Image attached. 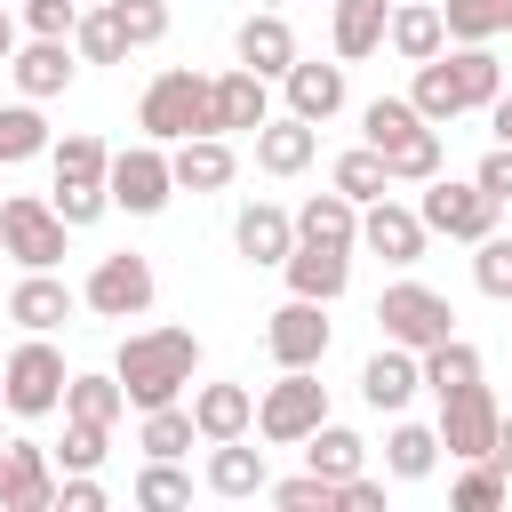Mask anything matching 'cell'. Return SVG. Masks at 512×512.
<instances>
[{
    "label": "cell",
    "mask_w": 512,
    "mask_h": 512,
    "mask_svg": "<svg viewBox=\"0 0 512 512\" xmlns=\"http://www.w3.org/2000/svg\"><path fill=\"white\" fill-rule=\"evenodd\" d=\"M496 96H504V72H496L488 40H456V48L424 56V64H416V88H408V104H416L432 128H448L456 112H488Z\"/></svg>",
    "instance_id": "1"
},
{
    "label": "cell",
    "mask_w": 512,
    "mask_h": 512,
    "mask_svg": "<svg viewBox=\"0 0 512 512\" xmlns=\"http://www.w3.org/2000/svg\"><path fill=\"white\" fill-rule=\"evenodd\" d=\"M192 368H200V336H192V328H136V336L120 344V360H112L128 408H160V400H176V392L192 384Z\"/></svg>",
    "instance_id": "2"
},
{
    "label": "cell",
    "mask_w": 512,
    "mask_h": 512,
    "mask_svg": "<svg viewBox=\"0 0 512 512\" xmlns=\"http://www.w3.org/2000/svg\"><path fill=\"white\" fill-rule=\"evenodd\" d=\"M136 128L152 136V144H184V136H216V104H208V80L192 72V64H168L152 88H144V104H136Z\"/></svg>",
    "instance_id": "3"
},
{
    "label": "cell",
    "mask_w": 512,
    "mask_h": 512,
    "mask_svg": "<svg viewBox=\"0 0 512 512\" xmlns=\"http://www.w3.org/2000/svg\"><path fill=\"white\" fill-rule=\"evenodd\" d=\"M376 328H384V344L432 352V344L456 336V304H448L440 288H424V280H392V288L376 296Z\"/></svg>",
    "instance_id": "4"
},
{
    "label": "cell",
    "mask_w": 512,
    "mask_h": 512,
    "mask_svg": "<svg viewBox=\"0 0 512 512\" xmlns=\"http://www.w3.org/2000/svg\"><path fill=\"white\" fill-rule=\"evenodd\" d=\"M64 232H72V224H64L40 192H8V200H0V248H8L24 272H56V264H64Z\"/></svg>",
    "instance_id": "5"
},
{
    "label": "cell",
    "mask_w": 512,
    "mask_h": 512,
    "mask_svg": "<svg viewBox=\"0 0 512 512\" xmlns=\"http://www.w3.org/2000/svg\"><path fill=\"white\" fill-rule=\"evenodd\" d=\"M64 352L48 344V336H24L8 360H0V400L16 408V416H48V408H64Z\"/></svg>",
    "instance_id": "6"
},
{
    "label": "cell",
    "mask_w": 512,
    "mask_h": 512,
    "mask_svg": "<svg viewBox=\"0 0 512 512\" xmlns=\"http://www.w3.org/2000/svg\"><path fill=\"white\" fill-rule=\"evenodd\" d=\"M312 424H328V384L312 368H280V384H264V400H256V432L272 448H296Z\"/></svg>",
    "instance_id": "7"
},
{
    "label": "cell",
    "mask_w": 512,
    "mask_h": 512,
    "mask_svg": "<svg viewBox=\"0 0 512 512\" xmlns=\"http://www.w3.org/2000/svg\"><path fill=\"white\" fill-rule=\"evenodd\" d=\"M424 232H448V240H488L504 200H488L480 184H456V176H424V200H416Z\"/></svg>",
    "instance_id": "8"
},
{
    "label": "cell",
    "mask_w": 512,
    "mask_h": 512,
    "mask_svg": "<svg viewBox=\"0 0 512 512\" xmlns=\"http://www.w3.org/2000/svg\"><path fill=\"white\" fill-rule=\"evenodd\" d=\"M104 192H112V208H128V216H160V208H168V192H176L168 152H160L152 136H144V144H128V152H112Z\"/></svg>",
    "instance_id": "9"
},
{
    "label": "cell",
    "mask_w": 512,
    "mask_h": 512,
    "mask_svg": "<svg viewBox=\"0 0 512 512\" xmlns=\"http://www.w3.org/2000/svg\"><path fill=\"white\" fill-rule=\"evenodd\" d=\"M80 304H88V312H104V320H136V312H152V264H144L136 248L96 256V272H88Z\"/></svg>",
    "instance_id": "10"
},
{
    "label": "cell",
    "mask_w": 512,
    "mask_h": 512,
    "mask_svg": "<svg viewBox=\"0 0 512 512\" xmlns=\"http://www.w3.org/2000/svg\"><path fill=\"white\" fill-rule=\"evenodd\" d=\"M264 352H272L280 368H320V360H328V312H320L312 296H288V304L272 312V328H264Z\"/></svg>",
    "instance_id": "11"
},
{
    "label": "cell",
    "mask_w": 512,
    "mask_h": 512,
    "mask_svg": "<svg viewBox=\"0 0 512 512\" xmlns=\"http://www.w3.org/2000/svg\"><path fill=\"white\" fill-rule=\"evenodd\" d=\"M432 432H440V448H448L456 464L488 456V440H496V400H488V384H464V392H448Z\"/></svg>",
    "instance_id": "12"
},
{
    "label": "cell",
    "mask_w": 512,
    "mask_h": 512,
    "mask_svg": "<svg viewBox=\"0 0 512 512\" xmlns=\"http://www.w3.org/2000/svg\"><path fill=\"white\" fill-rule=\"evenodd\" d=\"M56 504V472L40 440H8L0 448V512H48Z\"/></svg>",
    "instance_id": "13"
},
{
    "label": "cell",
    "mask_w": 512,
    "mask_h": 512,
    "mask_svg": "<svg viewBox=\"0 0 512 512\" xmlns=\"http://www.w3.org/2000/svg\"><path fill=\"white\" fill-rule=\"evenodd\" d=\"M208 104H216V136H256L264 120H272V80H256L248 64H232L224 80H208Z\"/></svg>",
    "instance_id": "14"
},
{
    "label": "cell",
    "mask_w": 512,
    "mask_h": 512,
    "mask_svg": "<svg viewBox=\"0 0 512 512\" xmlns=\"http://www.w3.org/2000/svg\"><path fill=\"white\" fill-rule=\"evenodd\" d=\"M424 216L416 208H400V200H368V216H360V248L368 256H384V264H416L424 256Z\"/></svg>",
    "instance_id": "15"
},
{
    "label": "cell",
    "mask_w": 512,
    "mask_h": 512,
    "mask_svg": "<svg viewBox=\"0 0 512 512\" xmlns=\"http://www.w3.org/2000/svg\"><path fill=\"white\" fill-rule=\"evenodd\" d=\"M280 272H288V296L336 304V296H344V280H352V248H320V240H296V248L280 256Z\"/></svg>",
    "instance_id": "16"
},
{
    "label": "cell",
    "mask_w": 512,
    "mask_h": 512,
    "mask_svg": "<svg viewBox=\"0 0 512 512\" xmlns=\"http://www.w3.org/2000/svg\"><path fill=\"white\" fill-rule=\"evenodd\" d=\"M416 384H424V360H416L408 344H384V352L360 368V400H368L376 416H400V408L416 400Z\"/></svg>",
    "instance_id": "17"
},
{
    "label": "cell",
    "mask_w": 512,
    "mask_h": 512,
    "mask_svg": "<svg viewBox=\"0 0 512 512\" xmlns=\"http://www.w3.org/2000/svg\"><path fill=\"white\" fill-rule=\"evenodd\" d=\"M384 40H392V56H400V64H424V56H440V48H448L440 0H392V16H384Z\"/></svg>",
    "instance_id": "18"
},
{
    "label": "cell",
    "mask_w": 512,
    "mask_h": 512,
    "mask_svg": "<svg viewBox=\"0 0 512 512\" xmlns=\"http://www.w3.org/2000/svg\"><path fill=\"white\" fill-rule=\"evenodd\" d=\"M280 88H288V112L312 120V128L344 112V64H304V56H296V64L280 72Z\"/></svg>",
    "instance_id": "19"
},
{
    "label": "cell",
    "mask_w": 512,
    "mask_h": 512,
    "mask_svg": "<svg viewBox=\"0 0 512 512\" xmlns=\"http://www.w3.org/2000/svg\"><path fill=\"white\" fill-rule=\"evenodd\" d=\"M312 152H320V128L296 120V112H280V120L256 128V168H264V176H304Z\"/></svg>",
    "instance_id": "20"
},
{
    "label": "cell",
    "mask_w": 512,
    "mask_h": 512,
    "mask_svg": "<svg viewBox=\"0 0 512 512\" xmlns=\"http://www.w3.org/2000/svg\"><path fill=\"white\" fill-rule=\"evenodd\" d=\"M168 176H176V192H224V184L240 176V160H232L224 136H184V144L168 152Z\"/></svg>",
    "instance_id": "21"
},
{
    "label": "cell",
    "mask_w": 512,
    "mask_h": 512,
    "mask_svg": "<svg viewBox=\"0 0 512 512\" xmlns=\"http://www.w3.org/2000/svg\"><path fill=\"white\" fill-rule=\"evenodd\" d=\"M232 248H240L248 264H280V256L296 248V216L272 208V200H248V208L232 216Z\"/></svg>",
    "instance_id": "22"
},
{
    "label": "cell",
    "mask_w": 512,
    "mask_h": 512,
    "mask_svg": "<svg viewBox=\"0 0 512 512\" xmlns=\"http://www.w3.org/2000/svg\"><path fill=\"white\" fill-rule=\"evenodd\" d=\"M72 304H80V296H72L56 272H24V280H16V296H8V320H16L24 336H48V328H64V320H72Z\"/></svg>",
    "instance_id": "23"
},
{
    "label": "cell",
    "mask_w": 512,
    "mask_h": 512,
    "mask_svg": "<svg viewBox=\"0 0 512 512\" xmlns=\"http://www.w3.org/2000/svg\"><path fill=\"white\" fill-rule=\"evenodd\" d=\"M192 424H200L208 448H216V440H248L256 392H248V384H200V392H192Z\"/></svg>",
    "instance_id": "24"
},
{
    "label": "cell",
    "mask_w": 512,
    "mask_h": 512,
    "mask_svg": "<svg viewBox=\"0 0 512 512\" xmlns=\"http://www.w3.org/2000/svg\"><path fill=\"white\" fill-rule=\"evenodd\" d=\"M232 48H240V64H248L256 80H280V72L296 64V32H288V16H248V24L232 32Z\"/></svg>",
    "instance_id": "25"
},
{
    "label": "cell",
    "mask_w": 512,
    "mask_h": 512,
    "mask_svg": "<svg viewBox=\"0 0 512 512\" xmlns=\"http://www.w3.org/2000/svg\"><path fill=\"white\" fill-rule=\"evenodd\" d=\"M8 72H16V88L40 104V96H64L80 64H72V48H64V40H32V48H16V56H8Z\"/></svg>",
    "instance_id": "26"
},
{
    "label": "cell",
    "mask_w": 512,
    "mask_h": 512,
    "mask_svg": "<svg viewBox=\"0 0 512 512\" xmlns=\"http://www.w3.org/2000/svg\"><path fill=\"white\" fill-rule=\"evenodd\" d=\"M296 240H320V248H360V200L344 192H312L296 208Z\"/></svg>",
    "instance_id": "27"
},
{
    "label": "cell",
    "mask_w": 512,
    "mask_h": 512,
    "mask_svg": "<svg viewBox=\"0 0 512 512\" xmlns=\"http://www.w3.org/2000/svg\"><path fill=\"white\" fill-rule=\"evenodd\" d=\"M328 8H336V64H360V56L384 48V16H392V0H328Z\"/></svg>",
    "instance_id": "28"
},
{
    "label": "cell",
    "mask_w": 512,
    "mask_h": 512,
    "mask_svg": "<svg viewBox=\"0 0 512 512\" xmlns=\"http://www.w3.org/2000/svg\"><path fill=\"white\" fill-rule=\"evenodd\" d=\"M296 448H304V472H320V480H352V472H360V456H368V440H360V432H344V424H312Z\"/></svg>",
    "instance_id": "29"
},
{
    "label": "cell",
    "mask_w": 512,
    "mask_h": 512,
    "mask_svg": "<svg viewBox=\"0 0 512 512\" xmlns=\"http://www.w3.org/2000/svg\"><path fill=\"white\" fill-rule=\"evenodd\" d=\"M208 488H216V496H264V488H272V480H264V448L216 440V456H208Z\"/></svg>",
    "instance_id": "30"
},
{
    "label": "cell",
    "mask_w": 512,
    "mask_h": 512,
    "mask_svg": "<svg viewBox=\"0 0 512 512\" xmlns=\"http://www.w3.org/2000/svg\"><path fill=\"white\" fill-rule=\"evenodd\" d=\"M64 416H80V424H120V416H128L120 376H64Z\"/></svg>",
    "instance_id": "31"
},
{
    "label": "cell",
    "mask_w": 512,
    "mask_h": 512,
    "mask_svg": "<svg viewBox=\"0 0 512 512\" xmlns=\"http://www.w3.org/2000/svg\"><path fill=\"white\" fill-rule=\"evenodd\" d=\"M416 360H424V384H432V400H448V392L480 384V352H472L464 336H448V344H432V352H416Z\"/></svg>",
    "instance_id": "32"
},
{
    "label": "cell",
    "mask_w": 512,
    "mask_h": 512,
    "mask_svg": "<svg viewBox=\"0 0 512 512\" xmlns=\"http://www.w3.org/2000/svg\"><path fill=\"white\" fill-rule=\"evenodd\" d=\"M440 464V432L432 424H392V440H384V472L392 480H424Z\"/></svg>",
    "instance_id": "33"
},
{
    "label": "cell",
    "mask_w": 512,
    "mask_h": 512,
    "mask_svg": "<svg viewBox=\"0 0 512 512\" xmlns=\"http://www.w3.org/2000/svg\"><path fill=\"white\" fill-rule=\"evenodd\" d=\"M48 152V120H40V104L24 96V104H0V168H16V160H40Z\"/></svg>",
    "instance_id": "34"
},
{
    "label": "cell",
    "mask_w": 512,
    "mask_h": 512,
    "mask_svg": "<svg viewBox=\"0 0 512 512\" xmlns=\"http://www.w3.org/2000/svg\"><path fill=\"white\" fill-rule=\"evenodd\" d=\"M328 184H336L344 200H384V192H392V168H384L376 144H360V152H344V160L328 168Z\"/></svg>",
    "instance_id": "35"
},
{
    "label": "cell",
    "mask_w": 512,
    "mask_h": 512,
    "mask_svg": "<svg viewBox=\"0 0 512 512\" xmlns=\"http://www.w3.org/2000/svg\"><path fill=\"white\" fill-rule=\"evenodd\" d=\"M200 440V424H192V408H176V400H160V408H144V432H136V448L144 456H184Z\"/></svg>",
    "instance_id": "36"
},
{
    "label": "cell",
    "mask_w": 512,
    "mask_h": 512,
    "mask_svg": "<svg viewBox=\"0 0 512 512\" xmlns=\"http://www.w3.org/2000/svg\"><path fill=\"white\" fill-rule=\"evenodd\" d=\"M440 24L448 40H496L512 32V0H440Z\"/></svg>",
    "instance_id": "37"
},
{
    "label": "cell",
    "mask_w": 512,
    "mask_h": 512,
    "mask_svg": "<svg viewBox=\"0 0 512 512\" xmlns=\"http://www.w3.org/2000/svg\"><path fill=\"white\" fill-rule=\"evenodd\" d=\"M48 152H56V184H104V168H112L104 136H88V128H72V136L48 144Z\"/></svg>",
    "instance_id": "38"
},
{
    "label": "cell",
    "mask_w": 512,
    "mask_h": 512,
    "mask_svg": "<svg viewBox=\"0 0 512 512\" xmlns=\"http://www.w3.org/2000/svg\"><path fill=\"white\" fill-rule=\"evenodd\" d=\"M360 128H368V144H376V152H392L400 136H416V128H432V120H424L408 96H376V104L360 112Z\"/></svg>",
    "instance_id": "39"
},
{
    "label": "cell",
    "mask_w": 512,
    "mask_h": 512,
    "mask_svg": "<svg viewBox=\"0 0 512 512\" xmlns=\"http://www.w3.org/2000/svg\"><path fill=\"white\" fill-rule=\"evenodd\" d=\"M384 168H392V184H424V176H440V128L400 136V144L384 152Z\"/></svg>",
    "instance_id": "40"
},
{
    "label": "cell",
    "mask_w": 512,
    "mask_h": 512,
    "mask_svg": "<svg viewBox=\"0 0 512 512\" xmlns=\"http://www.w3.org/2000/svg\"><path fill=\"white\" fill-rule=\"evenodd\" d=\"M136 504H144V512H176V504H192V480L176 472V456H152V464L136 472Z\"/></svg>",
    "instance_id": "41"
},
{
    "label": "cell",
    "mask_w": 512,
    "mask_h": 512,
    "mask_svg": "<svg viewBox=\"0 0 512 512\" xmlns=\"http://www.w3.org/2000/svg\"><path fill=\"white\" fill-rule=\"evenodd\" d=\"M480 256H472V280H480V296H496V304H512V240L504 232H488V240H472Z\"/></svg>",
    "instance_id": "42"
},
{
    "label": "cell",
    "mask_w": 512,
    "mask_h": 512,
    "mask_svg": "<svg viewBox=\"0 0 512 512\" xmlns=\"http://www.w3.org/2000/svg\"><path fill=\"white\" fill-rule=\"evenodd\" d=\"M72 40H80V56H88V64H120V56H128V32L112 24V8L80 16V24H72Z\"/></svg>",
    "instance_id": "43"
},
{
    "label": "cell",
    "mask_w": 512,
    "mask_h": 512,
    "mask_svg": "<svg viewBox=\"0 0 512 512\" xmlns=\"http://www.w3.org/2000/svg\"><path fill=\"white\" fill-rule=\"evenodd\" d=\"M504 496H512V480H504V472H496L488 456H472V472L456 480V512H496Z\"/></svg>",
    "instance_id": "44"
},
{
    "label": "cell",
    "mask_w": 512,
    "mask_h": 512,
    "mask_svg": "<svg viewBox=\"0 0 512 512\" xmlns=\"http://www.w3.org/2000/svg\"><path fill=\"white\" fill-rule=\"evenodd\" d=\"M112 24L128 32V48H152L168 40V0H112Z\"/></svg>",
    "instance_id": "45"
},
{
    "label": "cell",
    "mask_w": 512,
    "mask_h": 512,
    "mask_svg": "<svg viewBox=\"0 0 512 512\" xmlns=\"http://www.w3.org/2000/svg\"><path fill=\"white\" fill-rule=\"evenodd\" d=\"M104 448H112V424H64V472H96L104 464Z\"/></svg>",
    "instance_id": "46"
},
{
    "label": "cell",
    "mask_w": 512,
    "mask_h": 512,
    "mask_svg": "<svg viewBox=\"0 0 512 512\" xmlns=\"http://www.w3.org/2000/svg\"><path fill=\"white\" fill-rule=\"evenodd\" d=\"M48 208H56V216L80 232V224H96V216L112 208V192H104V184H56V200H48Z\"/></svg>",
    "instance_id": "47"
},
{
    "label": "cell",
    "mask_w": 512,
    "mask_h": 512,
    "mask_svg": "<svg viewBox=\"0 0 512 512\" xmlns=\"http://www.w3.org/2000/svg\"><path fill=\"white\" fill-rule=\"evenodd\" d=\"M272 504H288V512H328L336 504V480H320V472H296V480H280V488H264Z\"/></svg>",
    "instance_id": "48"
},
{
    "label": "cell",
    "mask_w": 512,
    "mask_h": 512,
    "mask_svg": "<svg viewBox=\"0 0 512 512\" xmlns=\"http://www.w3.org/2000/svg\"><path fill=\"white\" fill-rule=\"evenodd\" d=\"M24 24H32V40H72L80 8L72 0H24Z\"/></svg>",
    "instance_id": "49"
},
{
    "label": "cell",
    "mask_w": 512,
    "mask_h": 512,
    "mask_svg": "<svg viewBox=\"0 0 512 512\" xmlns=\"http://www.w3.org/2000/svg\"><path fill=\"white\" fill-rule=\"evenodd\" d=\"M472 184H480L488 200H512V144H496V152L472 168Z\"/></svg>",
    "instance_id": "50"
},
{
    "label": "cell",
    "mask_w": 512,
    "mask_h": 512,
    "mask_svg": "<svg viewBox=\"0 0 512 512\" xmlns=\"http://www.w3.org/2000/svg\"><path fill=\"white\" fill-rule=\"evenodd\" d=\"M56 504H64V512H104V480L72 472V480H56Z\"/></svg>",
    "instance_id": "51"
},
{
    "label": "cell",
    "mask_w": 512,
    "mask_h": 512,
    "mask_svg": "<svg viewBox=\"0 0 512 512\" xmlns=\"http://www.w3.org/2000/svg\"><path fill=\"white\" fill-rule=\"evenodd\" d=\"M336 504H352V512H384V480L352 472V480H336Z\"/></svg>",
    "instance_id": "52"
},
{
    "label": "cell",
    "mask_w": 512,
    "mask_h": 512,
    "mask_svg": "<svg viewBox=\"0 0 512 512\" xmlns=\"http://www.w3.org/2000/svg\"><path fill=\"white\" fill-rule=\"evenodd\" d=\"M488 464L512 480V416H496V440H488Z\"/></svg>",
    "instance_id": "53"
},
{
    "label": "cell",
    "mask_w": 512,
    "mask_h": 512,
    "mask_svg": "<svg viewBox=\"0 0 512 512\" xmlns=\"http://www.w3.org/2000/svg\"><path fill=\"white\" fill-rule=\"evenodd\" d=\"M488 128H496V144H512V96H496V104H488Z\"/></svg>",
    "instance_id": "54"
},
{
    "label": "cell",
    "mask_w": 512,
    "mask_h": 512,
    "mask_svg": "<svg viewBox=\"0 0 512 512\" xmlns=\"http://www.w3.org/2000/svg\"><path fill=\"white\" fill-rule=\"evenodd\" d=\"M16 56V24H8V8H0V64Z\"/></svg>",
    "instance_id": "55"
}]
</instances>
